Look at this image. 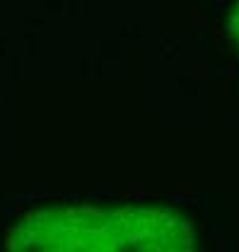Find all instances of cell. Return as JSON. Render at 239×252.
<instances>
[{
  "label": "cell",
  "instance_id": "cell-1",
  "mask_svg": "<svg viewBox=\"0 0 239 252\" xmlns=\"http://www.w3.org/2000/svg\"><path fill=\"white\" fill-rule=\"evenodd\" d=\"M10 250H191L188 220L148 206L49 209L29 214L7 235Z\"/></svg>",
  "mask_w": 239,
  "mask_h": 252
},
{
  "label": "cell",
  "instance_id": "cell-2",
  "mask_svg": "<svg viewBox=\"0 0 239 252\" xmlns=\"http://www.w3.org/2000/svg\"><path fill=\"white\" fill-rule=\"evenodd\" d=\"M232 36H235V44L239 46V5L235 7V15H232Z\"/></svg>",
  "mask_w": 239,
  "mask_h": 252
}]
</instances>
